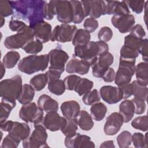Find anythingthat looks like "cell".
I'll list each match as a JSON object with an SVG mask.
<instances>
[{
	"label": "cell",
	"mask_w": 148,
	"mask_h": 148,
	"mask_svg": "<svg viewBox=\"0 0 148 148\" xmlns=\"http://www.w3.org/2000/svg\"><path fill=\"white\" fill-rule=\"evenodd\" d=\"M14 10V17L28 22L32 28L36 24L44 21L43 7L47 2L43 0L10 1Z\"/></svg>",
	"instance_id": "1"
},
{
	"label": "cell",
	"mask_w": 148,
	"mask_h": 148,
	"mask_svg": "<svg viewBox=\"0 0 148 148\" xmlns=\"http://www.w3.org/2000/svg\"><path fill=\"white\" fill-rule=\"evenodd\" d=\"M109 45L102 41H90L87 44L77 46L74 49L75 57L88 62L92 66L97 60L98 57L108 52Z\"/></svg>",
	"instance_id": "2"
},
{
	"label": "cell",
	"mask_w": 148,
	"mask_h": 148,
	"mask_svg": "<svg viewBox=\"0 0 148 148\" xmlns=\"http://www.w3.org/2000/svg\"><path fill=\"white\" fill-rule=\"evenodd\" d=\"M49 63V56L30 55L20 60L17 68L20 71L27 75H31L39 71H44Z\"/></svg>",
	"instance_id": "3"
},
{
	"label": "cell",
	"mask_w": 148,
	"mask_h": 148,
	"mask_svg": "<svg viewBox=\"0 0 148 148\" xmlns=\"http://www.w3.org/2000/svg\"><path fill=\"white\" fill-rule=\"evenodd\" d=\"M22 86V78L19 75L2 80L0 82V96L2 98L16 102L21 92Z\"/></svg>",
	"instance_id": "4"
},
{
	"label": "cell",
	"mask_w": 148,
	"mask_h": 148,
	"mask_svg": "<svg viewBox=\"0 0 148 148\" xmlns=\"http://www.w3.org/2000/svg\"><path fill=\"white\" fill-rule=\"evenodd\" d=\"M33 29L28 25L17 32L16 34L7 36L3 42L5 47L10 50L23 48L28 42L34 40Z\"/></svg>",
	"instance_id": "5"
},
{
	"label": "cell",
	"mask_w": 148,
	"mask_h": 148,
	"mask_svg": "<svg viewBox=\"0 0 148 148\" xmlns=\"http://www.w3.org/2000/svg\"><path fill=\"white\" fill-rule=\"evenodd\" d=\"M135 62L136 59L119 58V65L114 78V83L117 87L130 83L132 77L135 74Z\"/></svg>",
	"instance_id": "6"
},
{
	"label": "cell",
	"mask_w": 148,
	"mask_h": 148,
	"mask_svg": "<svg viewBox=\"0 0 148 148\" xmlns=\"http://www.w3.org/2000/svg\"><path fill=\"white\" fill-rule=\"evenodd\" d=\"M47 133L46 128L41 124H34V130L28 138L23 141L24 148H39L48 146Z\"/></svg>",
	"instance_id": "7"
},
{
	"label": "cell",
	"mask_w": 148,
	"mask_h": 148,
	"mask_svg": "<svg viewBox=\"0 0 148 148\" xmlns=\"http://www.w3.org/2000/svg\"><path fill=\"white\" fill-rule=\"evenodd\" d=\"M19 117L24 122L34 124L42 123L44 118L43 110L35 102L23 105L19 111Z\"/></svg>",
	"instance_id": "8"
},
{
	"label": "cell",
	"mask_w": 148,
	"mask_h": 148,
	"mask_svg": "<svg viewBox=\"0 0 148 148\" xmlns=\"http://www.w3.org/2000/svg\"><path fill=\"white\" fill-rule=\"evenodd\" d=\"M77 29V27L75 25H69L68 24L58 25L52 31L50 40L60 43L71 42Z\"/></svg>",
	"instance_id": "9"
},
{
	"label": "cell",
	"mask_w": 148,
	"mask_h": 148,
	"mask_svg": "<svg viewBox=\"0 0 148 148\" xmlns=\"http://www.w3.org/2000/svg\"><path fill=\"white\" fill-rule=\"evenodd\" d=\"M48 56L50 64L49 69L62 73L65 71V65L69 59L68 53L60 48H56L51 50Z\"/></svg>",
	"instance_id": "10"
},
{
	"label": "cell",
	"mask_w": 148,
	"mask_h": 148,
	"mask_svg": "<svg viewBox=\"0 0 148 148\" xmlns=\"http://www.w3.org/2000/svg\"><path fill=\"white\" fill-rule=\"evenodd\" d=\"M54 6L55 15L62 24L72 22L73 12L70 1H51Z\"/></svg>",
	"instance_id": "11"
},
{
	"label": "cell",
	"mask_w": 148,
	"mask_h": 148,
	"mask_svg": "<svg viewBox=\"0 0 148 148\" xmlns=\"http://www.w3.org/2000/svg\"><path fill=\"white\" fill-rule=\"evenodd\" d=\"M85 17L88 16L92 18H98L102 15H105V5L104 1L101 0H91V1H81Z\"/></svg>",
	"instance_id": "12"
},
{
	"label": "cell",
	"mask_w": 148,
	"mask_h": 148,
	"mask_svg": "<svg viewBox=\"0 0 148 148\" xmlns=\"http://www.w3.org/2000/svg\"><path fill=\"white\" fill-rule=\"evenodd\" d=\"M114 57L112 53L107 52L98 57L97 61L91 66L92 75L101 78L106 71L113 64Z\"/></svg>",
	"instance_id": "13"
},
{
	"label": "cell",
	"mask_w": 148,
	"mask_h": 148,
	"mask_svg": "<svg viewBox=\"0 0 148 148\" xmlns=\"http://www.w3.org/2000/svg\"><path fill=\"white\" fill-rule=\"evenodd\" d=\"M64 145L68 148H94L95 144L91 138L86 135L76 132L71 136H66Z\"/></svg>",
	"instance_id": "14"
},
{
	"label": "cell",
	"mask_w": 148,
	"mask_h": 148,
	"mask_svg": "<svg viewBox=\"0 0 148 148\" xmlns=\"http://www.w3.org/2000/svg\"><path fill=\"white\" fill-rule=\"evenodd\" d=\"M66 119L64 116H60L57 112H50L44 116L42 124L46 129L55 132L61 130L65 125Z\"/></svg>",
	"instance_id": "15"
},
{
	"label": "cell",
	"mask_w": 148,
	"mask_h": 148,
	"mask_svg": "<svg viewBox=\"0 0 148 148\" xmlns=\"http://www.w3.org/2000/svg\"><path fill=\"white\" fill-rule=\"evenodd\" d=\"M112 25L121 34L129 32L135 23L134 15L131 14L113 16L111 18Z\"/></svg>",
	"instance_id": "16"
},
{
	"label": "cell",
	"mask_w": 148,
	"mask_h": 148,
	"mask_svg": "<svg viewBox=\"0 0 148 148\" xmlns=\"http://www.w3.org/2000/svg\"><path fill=\"white\" fill-rule=\"evenodd\" d=\"M99 94L102 99L108 104H115L123 99V92L119 87L103 86L99 90Z\"/></svg>",
	"instance_id": "17"
},
{
	"label": "cell",
	"mask_w": 148,
	"mask_h": 148,
	"mask_svg": "<svg viewBox=\"0 0 148 148\" xmlns=\"http://www.w3.org/2000/svg\"><path fill=\"white\" fill-rule=\"evenodd\" d=\"M123 123V118L119 112L111 113L107 117L104 124L105 134L108 136L114 135L119 131Z\"/></svg>",
	"instance_id": "18"
},
{
	"label": "cell",
	"mask_w": 148,
	"mask_h": 148,
	"mask_svg": "<svg viewBox=\"0 0 148 148\" xmlns=\"http://www.w3.org/2000/svg\"><path fill=\"white\" fill-rule=\"evenodd\" d=\"M90 66L91 65L87 61L74 57L71 59L66 65L65 71L70 74L77 73L84 75L89 72Z\"/></svg>",
	"instance_id": "19"
},
{
	"label": "cell",
	"mask_w": 148,
	"mask_h": 148,
	"mask_svg": "<svg viewBox=\"0 0 148 148\" xmlns=\"http://www.w3.org/2000/svg\"><path fill=\"white\" fill-rule=\"evenodd\" d=\"M105 15H123L130 14V10L125 1H105Z\"/></svg>",
	"instance_id": "20"
},
{
	"label": "cell",
	"mask_w": 148,
	"mask_h": 148,
	"mask_svg": "<svg viewBox=\"0 0 148 148\" xmlns=\"http://www.w3.org/2000/svg\"><path fill=\"white\" fill-rule=\"evenodd\" d=\"M32 29L34 31L35 39L42 43H47L50 40L52 27L47 22L42 21L36 24Z\"/></svg>",
	"instance_id": "21"
},
{
	"label": "cell",
	"mask_w": 148,
	"mask_h": 148,
	"mask_svg": "<svg viewBox=\"0 0 148 148\" xmlns=\"http://www.w3.org/2000/svg\"><path fill=\"white\" fill-rule=\"evenodd\" d=\"M31 133L29 126L27 123H20L13 121L10 130L8 134L21 142L23 141L29 137Z\"/></svg>",
	"instance_id": "22"
},
{
	"label": "cell",
	"mask_w": 148,
	"mask_h": 148,
	"mask_svg": "<svg viewBox=\"0 0 148 148\" xmlns=\"http://www.w3.org/2000/svg\"><path fill=\"white\" fill-rule=\"evenodd\" d=\"M60 108L63 116L66 119H76L80 112L79 103L74 100L64 102Z\"/></svg>",
	"instance_id": "23"
},
{
	"label": "cell",
	"mask_w": 148,
	"mask_h": 148,
	"mask_svg": "<svg viewBox=\"0 0 148 148\" xmlns=\"http://www.w3.org/2000/svg\"><path fill=\"white\" fill-rule=\"evenodd\" d=\"M38 106L46 113L50 112H57L58 110V103L47 94H42L38 99Z\"/></svg>",
	"instance_id": "24"
},
{
	"label": "cell",
	"mask_w": 148,
	"mask_h": 148,
	"mask_svg": "<svg viewBox=\"0 0 148 148\" xmlns=\"http://www.w3.org/2000/svg\"><path fill=\"white\" fill-rule=\"evenodd\" d=\"M123 117L124 123H127L132 120L135 113L134 105L131 100L125 99L119 105V112Z\"/></svg>",
	"instance_id": "25"
},
{
	"label": "cell",
	"mask_w": 148,
	"mask_h": 148,
	"mask_svg": "<svg viewBox=\"0 0 148 148\" xmlns=\"http://www.w3.org/2000/svg\"><path fill=\"white\" fill-rule=\"evenodd\" d=\"M135 74L136 81L143 86L148 84V64L146 62H139L135 66Z\"/></svg>",
	"instance_id": "26"
},
{
	"label": "cell",
	"mask_w": 148,
	"mask_h": 148,
	"mask_svg": "<svg viewBox=\"0 0 148 148\" xmlns=\"http://www.w3.org/2000/svg\"><path fill=\"white\" fill-rule=\"evenodd\" d=\"M76 120L79 127L83 131H90L94 127L92 118L86 110H80Z\"/></svg>",
	"instance_id": "27"
},
{
	"label": "cell",
	"mask_w": 148,
	"mask_h": 148,
	"mask_svg": "<svg viewBox=\"0 0 148 148\" xmlns=\"http://www.w3.org/2000/svg\"><path fill=\"white\" fill-rule=\"evenodd\" d=\"M35 90L30 84H23L22 89L17 101L22 105H25L31 102L35 96Z\"/></svg>",
	"instance_id": "28"
},
{
	"label": "cell",
	"mask_w": 148,
	"mask_h": 148,
	"mask_svg": "<svg viewBox=\"0 0 148 148\" xmlns=\"http://www.w3.org/2000/svg\"><path fill=\"white\" fill-rule=\"evenodd\" d=\"M72 8L73 20L72 23L74 24H80L84 19L85 14L81 1H70Z\"/></svg>",
	"instance_id": "29"
},
{
	"label": "cell",
	"mask_w": 148,
	"mask_h": 148,
	"mask_svg": "<svg viewBox=\"0 0 148 148\" xmlns=\"http://www.w3.org/2000/svg\"><path fill=\"white\" fill-rule=\"evenodd\" d=\"M90 33L84 29H79L75 32L72 40V45L75 47L87 44L90 41Z\"/></svg>",
	"instance_id": "30"
},
{
	"label": "cell",
	"mask_w": 148,
	"mask_h": 148,
	"mask_svg": "<svg viewBox=\"0 0 148 148\" xmlns=\"http://www.w3.org/2000/svg\"><path fill=\"white\" fill-rule=\"evenodd\" d=\"M106 112L107 107L104 103L100 102L92 105L90 108V115L97 121H100L103 119Z\"/></svg>",
	"instance_id": "31"
},
{
	"label": "cell",
	"mask_w": 148,
	"mask_h": 148,
	"mask_svg": "<svg viewBox=\"0 0 148 148\" xmlns=\"http://www.w3.org/2000/svg\"><path fill=\"white\" fill-rule=\"evenodd\" d=\"M94 86L92 81L87 78H80L77 83L74 91L79 95L82 96L91 90Z\"/></svg>",
	"instance_id": "32"
},
{
	"label": "cell",
	"mask_w": 148,
	"mask_h": 148,
	"mask_svg": "<svg viewBox=\"0 0 148 148\" xmlns=\"http://www.w3.org/2000/svg\"><path fill=\"white\" fill-rule=\"evenodd\" d=\"M47 84L49 91L56 95H62L66 90L64 81L60 79L50 80Z\"/></svg>",
	"instance_id": "33"
},
{
	"label": "cell",
	"mask_w": 148,
	"mask_h": 148,
	"mask_svg": "<svg viewBox=\"0 0 148 148\" xmlns=\"http://www.w3.org/2000/svg\"><path fill=\"white\" fill-rule=\"evenodd\" d=\"M16 105V102H13L10 101L5 99L3 98L1 99V119L0 123H2L6 121L9 117L11 111L15 108Z\"/></svg>",
	"instance_id": "34"
},
{
	"label": "cell",
	"mask_w": 148,
	"mask_h": 148,
	"mask_svg": "<svg viewBox=\"0 0 148 148\" xmlns=\"http://www.w3.org/2000/svg\"><path fill=\"white\" fill-rule=\"evenodd\" d=\"M48 83V78L46 73L38 74L32 77L29 81V84L35 91L43 90Z\"/></svg>",
	"instance_id": "35"
},
{
	"label": "cell",
	"mask_w": 148,
	"mask_h": 148,
	"mask_svg": "<svg viewBox=\"0 0 148 148\" xmlns=\"http://www.w3.org/2000/svg\"><path fill=\"white\" fill-rule=\"evenodd\" d=\"M20 55L18 52L16 51H9L3 57L2 64L6 68L12 69L14 68L20 60Z\"/></svg>",
	"instance_id": "36"
},
{
	"label": "cell",
	"mask_w": 148,
	"mask_h": 148,
	"mask_svg": "<svg viewBox=\"0 0 148 148\" xmlns=\"http://www.w3.org/2000/svg\"><path fill=\"white\" fill-rule=\"evenodd\" d=\"M43 43L39 40L36 39L26 43L22 49L26 53L31 54L32 55H36L43 50Z\"/></svg>",
	"instance_id": "37"
},
{
	"label": "cell",
	"mask_w": 148,
	"mask_h": 148,
	"mask_svg": "<svg viewBox=\"0 0 148 148\" xmlns=\"http://www.w3.org/2000/svg\"><path fill=\"white\" fill-rule=\"evenodd\" d=\"M132 86L133 95L135 98H139L146 101L147 97L148 89L147 86H143L140 84L136 80L131 83Z\"/></svg>",
	"instance_id": "38"
},
{
	"label": "cell",
	"mask_w": 148,
	"mask_h": 148,
	"mask_svg": "<svg viewBox=\"0 0 148 148\" xmlns=\"http://www.w3.org/2000/svg\"><path fill=\"white\" fill-rule=\"evenodd\" d=\"M78 125L76 119H66L65 125L61 128V131L65 137L71 136L76 133Z\"/></svg>",
	"instance_id": "39"
},
{
	"label": "cell",
	"mask_w": 148,
	"mask_h": 148,
	"mask_svg": "<svg viewBox=\"0 0 148 148\" xmlns=\"http://www.w3.org/2000/svg\"><path fill=\"white\" fill-rule=\"evenodd\" d=\"M147 134L145 135L140 132H135L132 135V142L134 147L136 148H147L148 147Z\"/></svg>",
	"instance_id": "40"
},
{
	"label": "cell",
	"mask_w": 148,
	"mask_h": 148,
	"mask_svg": "<svg viewBox=\"0 0 148 148\" xmlns=\"http://www.w3.org/2000/svg\"><path fill=\"white\" fill-rule=\"evenodd\" d=\"M117 142L120 148L128 147L132 143V134L128 131H123L117 136Z\"/></svg>",
	"instance_id": "41"
},
{
	"label": "cell",
	"mask_w": 148,
	"mask_h": 148,
	"mask_svg": "<svg viewBox=\"0 0 148 148\" xmlns=\"http://www.w3.org/2000/svg\"><path fill=\"white\" fill-rule=\"evenodd\" d=\"M120 58L128 60L136 59L139 54L138 50L126 45H123L120 51Z\"/></svg>",
	"instance_id": "42"
},
{
	"label": "cell",
	"mask_w": 148,
	"mask_h": 148,
	"mask_svg": "<svg viewBox=\"0 0 148 148\" xmlns=\"http://www.w3.org/2000/svg\"><path fill=\"white\" fill-rule=\"evenodd\" d=\"M131 126L136 130L147 131L148 130V118L147 115L135 117L131 121Z\"/></svg>",
	"instance_id": "43"
},
{
	"label": "cell",
	"mask_w": 148,
	"mask_h": 148,
	"mask_svg": "<svg viewBox=\"0 0 148 148\" xmlns=\"http://www.w3.org/2000/svg\"><path fill=\"white\" fill-rule=\"evenodd\" d=\"M100 99V96L97 89H93L90 91L82 97V101L86 105H92L99 102Z\"/></svg>",
	"instance_id": "44"
},
{
	"label": "cell",
	"mask_w": 148,
	"mask_h": 148,
	"mask_svg": "<svg viewBox=\"0 0 148 148\" xmlns=\"http://www.w3.org/2000/svg\"><path fill=\"white\" fill-rule=\"evenodd\" d=\"M143 39H139L129 34L124 37V45L136 49L139 51V49L143 43Z\"/></svg>",
	"instance_id": "45"
},
{
	"label": "cell",
	"mask_w": 148,
	"mask_h": 148,
	"mask_svg": "<svg viewBox=\"0 0 148 148\" xmlns=\"http://www.w3.org/2000/svg\"><path fill=\"white\" fill-rule=\"evenodd\" d=\"M14 14V9L10 1H0V14L1 16L6 17Z\"/></svg>",
	"instance_id": "46"
},
{
	"label": "cell",
	"mask_w": 148,
	"mask_h": 148,
	"mask_svg": "<svg viewBox=\"0 0 148 148\" xmlns=\"http://www.w3.org/2000/svg\"><path fill=\"white\" fill-rule=\"evenodd\" d=\"M125 2L134 12L136 14H140L144 9L145 1H125Z\"/></svg>",
	"instance_id": "47"
},
{
	"label": "cell",
	"mask_w": 148,
	"mask_h": 148,
	"mask_svg": "<svg viewBox=\"0 0 148 148\" xmlns=\"http://www.w3.org/2000/svg\"><path fill=\"white\" fill-rule=\"evenodd\" d=\"M113 37V32L109 27L104 26L102 27L98 33V38L100 41L107 43L111 40Z\"/></svg>",
	"instance_id": "48"
},
{
	"label": "cell",
	"mask_w": 148,
	"mask_h": 148,
	"mask_svg": "<svg viewBox=\"0 0 148 148\" xmlns=\"http://www.w3.org/2000/svg\"><path fill=\"white\" fill-rule=\"evenodd\" d=\"M81 77L76 75H69L65 77L63 81L64 82L66 89L68 90L72 91L74 90V88Z\"/></svg>",
	"instance_id": "49"
},
{
	"label": "cell",
	"mask_w": 148,
	"mask_h": 148,
	"mask_svg": "<svg viewBox=\"0 0 148 148\" xmlns=\"http://www.w3.org/2000/svg\"><path fill=\"white\" fill-rule=\"evenodd\" d=\"M43 12L44 18L47 20H51L53 18L54 16L55 15V10L54 4L51 1L45 3L43 7Z\"/></svg>",
	"instance_id": "50"
},
{
	"label": "cell",
	"mask_w": 148,
	"mask_h": 148,
	"mask_svg": "<svg viewBox=\"0 0 148 148\" xmlns=\"http://www.w3.org/2000/svg\"><path fill=\"white\" fill-rule=\"evenodd\" d=\"M131 101L134 105L135 114L140 115L145 112L146 109V104L145 101L135 97L132 99Z\"/></svg>",
	"instance_id": "51"
},
{
	"label": "cell",
	"mask_w": 148,
	"mask_h": 148,
	"mask_svg": "<svg viewBox=\"0 0 148 148\" xmlns=\"http://www.w3.org/2000/svg\"><path fill=\"white\" fill-rule=\"evenodd\" d=\"M20 142L8 134L2 142V148H16L18 146Z\"/></svg>",
	"instance_id": "52"
},
{
	"label": "cell",
	"mask_w": 148,
	"mask_h": 148,
	"mask_svg": "<svg viewBox=\"0 0 148 148\" xmlns=\"http://www.w3.org/2000/svg\"><path fill=\"white\" fill-rule=\"evenodd\" d=\"M99 26L98 21L94 18L88 17L86 18L83 23V27L84 29L90 33L95 31Z\"/></svg>",
	"instance_id": "53"
},
{
	"label": "cell",
	"mask_w": 148,
	"mask_h": 148,
	"mask_svg": "<svg viewBox=\"0 0 148 148\" xmlns=\"http://www.w3.org/2000/svg\"><path fill=\"white\" fill-rule=\"evenodd\" d=\"M27 24L24 23L23 21L19 20L18 19L14 18L12 17L9 23V27L10 29L14 32H17L23 27H24Z\"/></svg>",
	"instance_id": "54"
},
{
	"label": "cell",
	"mask_w": 148,
	"mask_h": 148,
	"mask_svg": "<svg viewBox=\"0 0 148 148\" xmlns=\"http://www.w3.org/2000/svg\"><path fill=\"white\" fill-rule=\"evenodd\" d=\"M130 32V35L139 39H143V38L146 36L145 29H143V27L139 24L135 25Z\"/></svg>",
	"instance_id": "55"
},
{
	"label": "cell",
	"mask_w": 148,
	"mask_h": 148,
	"mask_svg": "<svg viewBox=\"0 0 148 148\" xmlns=\"http://www.w3.org/2000/svg\"><path fill=\"white\" fill-rule=\"evenodd\" d=\"M115 75H116V72L112 68L109 67L104 73V74L103 75L101 78L103 79V80L105 82L110 83L114 80Z\"/></svg>",
	"instance_id": "56"
},
{
	"label": "cell",
	"mask_w": 148,
	"mask_h": 148,
	"mask_svg": "<svg viewBox=\"0 0 148 148\" xmlns=\"http://www.w3.org/2000/svg\"><path fill=\"white\" fill-rule=\"evenodd\" d=\"M147 45H148V40L147 39H143V43L139 49V53L142 55V60L143 62H147L148 61V56H147Z\"/></svg>",
	"instance_id": "57"
},
{
	"label": "cell",
	"mask_w": 148,
	"mask_h": 148,
	"mask_svg": "<svg viewBox=\"0 0 148 148\" xmlns=\"http://www.w3.org/2000/svg\"><path fill=\"white\" fill-rule=\"evenodd\" d=\"M120 88H121L123 92V99H126L133 95L132 86L131 83L120 87Z\"/></svg>",
	"instance_id": "58"
},
{
	"label": "cell",
	"mask_w": 148,
	"mask_h": 148,
	"mask_svg": "<svg viewBox=\"0 0 148 148\" xmlns=\"http://www.w3.org/2000/svg\"><path fill=\"white\" fill-rule=\"evenodd\" d=\"M13 121L12 120H6L5 122L1 123V130L2 131L9 132L13 125Z\"/></svg>",
	"instance_id": "59"
},
{
	"label": "cell",
	"mask_w": 148,
	"mask_h": 148,
	"mask_svg": "<svg viewBox=\"0 0 148 148\" xmlns=\"http://www.w3.org/2000/svg\"><path fill=\"white\" fill-rule=\"evenodd\" d=\"M115 146L114 145L113 140H106L103 142V143H101L99 147H109V148H112V147H114Z\"/></svg>",
	"instance_id": "60"
},
{
	"label": "cell",
	"mask_w": 148,
	"mask_h": 148,
	"mask_svg": "<svg viewBox=\"0 0 148 148\" xmlns=\"http://www.w3.org/2000/svg\"><path fill=\"white\" fill-rule=\"evenodd\" d=\"M5 66L2 64V62H1V79H2L3 76L5 74Z\"/></svg>",
	"instance_id": "61"
},
{
	"label": "cell",
	"mask_w": 148,
	"mask_h": 148,
	"mask_svg": "<svg viewBox=\"0 0 148 148\" xmlns=\"http://www.w3.org/2000/svg\"><path fill=\"white\" fill-rule=\"evenodd\" d=\"M4 18H5V17L1 16V27H2L3 25L4 24H5V20Z\"/></svg>",
	"instance_id": "62"
}]
</instances>
